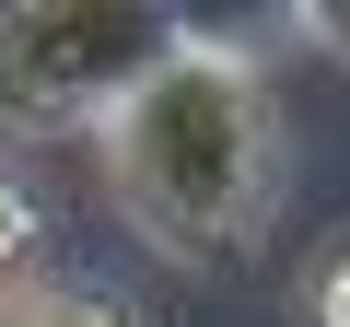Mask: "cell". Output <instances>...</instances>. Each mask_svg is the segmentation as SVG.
Wrapping results in <instances>:
<instances>
[{
  "label": "cell",
  "mask_w": 350,
  "mask_h": 327,
  "mask_svg": "<svg viewBox=\"0 0 350 327\" xmlns=\"http://www.w3.org/2000/svg\"><path fill=\"white\" fill-rule=\"evenodd\" d=\"M105 152V199L117 222L175 257V269H222L269 234L280 211V94L257 70V47L234 36H175V59L94 129Z\"/></svg>",
  "instance_id": "cell-1"
},
{
  "label": "cell",
  "mask_w": 350,
  "mask_h": 327,
  "mask_svg": "<svg viewBox=\"0 0 350 327\" xmlns=\"http://www.w3.org/2000/svg\"><path fill=\"white\" fill-rule=\"evenodd\" d=\"M187 36V12L163 0H0V129L59 140L105 129Z\"/></svg>",
  "instance_id": "cell-2"
},
{
  "label": "cell",
  "mask_w": 350,
  "mask_h": 327,
  "mask_svg": "<svg viewBox=\"0 0 350 327\" xmlns=\"http://www.w3.org/2000/svg\"><path fill=\"white\" fill-rule=\"evenodd\" d=\"M36 280H47V199L0 164V315H12Z\"/></svg>",
  "instance_id": "cell-3"
},
{
  "label": "cell",
  "mask_w": 350,
  "mask_h": 327,
  "mask_svg": "<svg viewBox=\"0 0 350 327\" xmlns=\"http://www.w3.org/2000/svg\"><path fill=\"white\" fill-rule=\"evenodd\" d=\"M0 327H152V315H140V304H117V292H82V280H36Z\"/></svg>",
  "instance_id": "cell-4"
},
{
  "label": "cell",
  "mask_w": 350,
  "mask_h": 327,
  "mask_svg": "<svg viewBox=\"0 0 350 327\" xmlns=\"http://www.w3.org/2000/svg\"><path fill=\"white\" fill-rule=\"evenodd\" d=\"M304 327H350V234L315 257V280H304Z\"/></svg>",
  "instance_id": "cell-5"
},
{
  "label": "cell",
  "mask_w": 350,
  "mask_h": 327,
  "mask_svg": "<svg viewBox=\"0 0 350 327\" xmlns=\"http://www.w3.org/2000/svg\"><path fill=\"white\" fill-rule=\"evenodd\" d=\"M292 36H304V47H327V59L350 70V0H304V12H292Z\"/></svg>",
  "instance_id": "cell-6"
}]
</instances>
